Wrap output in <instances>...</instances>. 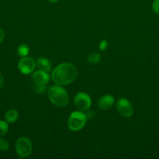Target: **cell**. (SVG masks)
<instances>
[{"label":"cell","instance_id":"7c38bea8","mask_svg":"<svg viewBox=\"0 0 159 159\" xmlns=\"http://www.w3.org/2000/svg\"><path fill=\"white\" fill-rule=\"evenodd\" d=\"M29 47L26 43H21L18 47V48H17V54L21 57H26L28 55V54H29Z\"/></svg>","mask_w":159,"mask_h":159},{"label":"cell","instance_id":"8fae6325","mask_svg":"<svg viewBox=\"0 0 159 159\" xmlns=\"http://www.w3.org/2000/svg\"><path fill=\"white\" fill-rule=\"evenodd\" d=\"M19 117V113L14 109L8 110L5 114V120L8 124H13L17 120Z\"/></svg>","mask_w":159,"mask_h":159},{"label":"cell","instance_id":"9c48e42d","mask_svg":"<svg viewBox=\"0 0 159 159\" xmlns=\"http://www.w3.org/2000/svg\"><path fill=\"white\" fill-rule=\"evenodd\" d=\"M115 103V99L112 95H104L101 96L98 102V106L101 110H108Z\"/></svg>","mask_w":159,"mask_h":159},{"label":"cell","instance_id":"ac0fdd59","mask_svg":"<svg viewBox=\"0 0 159 159\" xmlns=\"http://www.w3.org/2000/svg\"><path fill=\"white\" fill-rule=\"evenodd\" d=\"M152 9L155 13L159 14V0H154L152 4Z\"/></svg>","mask_w":159,"mask_h":159},{"label":"cell","instance_id":"6da1fadb","mask_svg":"<svg viewBox=\"0 0 159 159\" xmlns=\"http://www.w3.org/2000/svg\"><path fill=\"white\" fill-rule=\"evenodd\" d=\"M77 76V69L71 63H62L57 65L51 73L53 82L59 85H66L72 83Z\"/></svg>","mask_w":159,"mask_h":159},{"label":"cell","instance_id":"52a82bcc","mask_svg":"<svg viewBox=\"0 0 159 159\" xmlns=\"http://www.w3.org/2000/svg\"><path fill=\"white\" fill-rule=\"evenodd\" d=\"M36 68V62L32 57H23L19 61L18 68L23 75H29L34 71Z\"/></svg>","mask_w":159,"mask_h":159},{"label":"cell","instance_id":"44dd1931","mask_svg":"<svg viewBox=\"0 0 159 159\" xmlns=\"http://www.w3.org/2000/svg\"><path fill=\"white\" fill-rule=\"evenodd\" d=\"M48 1L51 2H52V3H55V2H58L59 0H48Z\"/></svg>","mask_w":159,"mask_h":159},{"label":"cell","instance_id":"8992f818","mask_svg":"<svg viewBox=\"0 0 159 159\" xmlns=\"http://www.w3.org/2000/svg\"><path fill=\"white\" fill-rule=\"evenodd\" d=\"M91 99L85 93H79L74 98V103L76 108L80 111L88 110L91 107Z\"/></svg>","mask_w":159,"mask_h":159},{"label":"cell","instance_id":"7402d4cb","mask_svg":"<svg viewBox=\"0 0 159 159\" xmlns=\"http://www.w3.org/2000/svg\"><path fill=\"white\" fill-rule=\"evenodd\" d=\"M70 1H73V0H70Z\"/></svg>","mask_w":159,"mask_h":159},{"label":"cell","instance_id":"277c9868","mask_svg":"<svg viewBox=\"0 0 159 159\" xmlns=\"http://www.w3.org/2000/svg\"><path fill=\"white\" fill-rule=\"evenodd\" d=\"M32 143L31 140L25 137H22L17 140L16 143V152L21 158L28 157L32 152Z\"/></svg>","mask_w":159,"mask_h":159},{"label":"cell","instance_id":"e0dca14e","mask_svg":"<svg viewBox=\"0 0 159 159\" xmlns=\"http://www.w3.org/2000/svg\"><path fill=\"white\" fill-rule=\"evenodd\" d=\"M108 46V43L106 40H103L100 42L99 43V49L101 50V51H104L107 49Z\"/></svg>","mask_w":159,"mask_h":159},{"label":"cell","instance_id":"d6986e66","mask_svg":"<svg viewBox=\"0 0 159 159\" xmlns=\"http://www.w3.org/2000/svg\"><path fill=\"white\" fill-rule=\"evenodd\" d=\"M4 38H5V33L4 31H3V30L0 28V43L3 41Z\"/></svg>","mask_w":159,"mask_h":159},{"label":"cell","instance_id":"5b68a950","mask_svg":"<svg viewBox=\"0 0 159 159\" xmlns=\"http://www.w3.org/2000/svg\"><path fill=\"white\" fill-rule=\"evenodd\" d=\"M116 110L120 116L125 118H129L132 116L133 113V108L128 99L122 98L118 99L116 103Z\"/></svg>","mask_w":159,"mask_h":159},{"label":"cell","instance_id":"30bf717a","mask_svg":"<svg viewBox=\"0 0 159 159\" xmlns=\"http://www.w3.org/2000/svg\"><path fill=\"white\" fill-rule=\"evenodd\" d=\"M37 65L39 70L49 72L51 69V65L49 60L45 57H39L37 60Z\"/></svg>","mask_w":159,"mask_h":159},{"label":"cell","instance_id":"ffe728a7","mask_svg":"<svg viewBox=\"0 0 159 159\" xmlns=\"http://www.w3.org/2000/svg\"><path fill=\"white\" fill-rule=\"evenodd\" d=\"M3 84H4V78H3L2 75L0 73V88L2 87Z\"/></svg>","mask_w":159,"mask_h":159},{"label":"cell","instance_id":"7a4b0ae2","mask_svg":"<svg viewBox=\"0 0 159 159\" xmlns=\"http://www.w3.org/2000/svg\"><path fill=\"white\" fill-rule=\"evenodd\" d=\"M48 99L53 105L64 107L69 102V95L61 85L51 86L48 91Z\"/></svg>","mask_w":159,"mask_h":159},{"label":"cell","instance_id":"4fadbf2b","mask_svg":"<svg viewBox=\"0 0 159 159\" xmlns=\"http://www.w3.org/2000/svg\"><path fill=\"white\" fill-rule=\"evenodd\" d=\"M101 55L98 53H93V54H90L88 57H87V62L91 65H95V64H98V62H100L101 61Z\"/></svg>","mask_w":159,"mask_h":159},{"label":"cell","instance_id":"2e32d148","mask_svg":"<svg viewBox=\"0 0 159 159\" xmlns=\"http://www.w3.org/2000/svg\"><path fill=\"white\" fill-rule=\"evenodd\" d=\"M9 148V144L6 140L2 139L0 138V151H2V152H5V151H7Z\"/></svg>","mask_w":159,"mask_h":159},{"label":"cell","instance_id":"5bb4252c","mask_svg":"<svg viewBox=\"0 0 159 159\" xmlns=\"http://www.w3.org/2000/svg\"><path fill=\"white\" fill-rule=\"evenodd\" d=\"M9 130V125L6 120H0V138L4 136Z\"/></svg>","mask_w":159,"mask_h":159},{"label":"cell","instance_id":"3957f363","mask_svg":"<svg viewBox=\"0 0 159 159\" xmlns=\"http://www.w3.org/2000/svg\"><path fill=\"white\" fill-rule=\"evenodd\" d=\"M87 116L82 111H74L68 119V127L72 131H78L84 127L87 123Z\"/></svg>","mask_w":159,"mask_h":159},{"label":"cell","instance_id":"ba28073f","mask_svg":"<svg viewBox=\"0 0 159 159\" xmlns=\"http://www.w3.org/2000/svg\"><path fill=\"white\" fill-rule=\"evenodd\" d=\"M50 80V75L48 72L38 70L35 71L32 75V81L36 85H46Z\"/></svg>","mask_w":159,"mask_h":159},{"label":"cell","instance_id":"9a60e30c","mask_svg":"<svg viewBox=\"0 0 159 159\" xmlns=\"http://www.w3.org/2000/svg\"><path fill=\"white\" fill-rule=\"evenodd\" d=\"M46 90L45 85H36L34 84V91L37 93H43Z\"/></svg>","mask_w":159,"mask_h":159}]
</instances>
